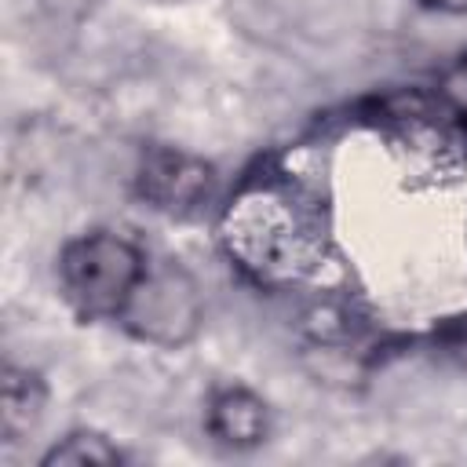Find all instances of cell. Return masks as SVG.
Listing matches in <instances>:
<instances>
[{"instance_id":"1","label":"cell","mask_w":467,"mask_h":467,"mask_svg":"<svg viewBox=\"0 0 467 467\" xmlns=\"http://www.w3.org/2000/svg\"><path fill=\"white\" fill-rule=\"evenodd\" d=\"M223 244L255 281L277 285L299 277L317 248L321 226L314 208L285 182L244 186L223 212Z\"/></svg>"},{"instance_id":"2","label":"cell","mask_w":467,"mask_h":467,"mask_svg":"<svg viewBox=\"0 0 467 467\" xmlns=\"http://www.w3.org/2000/svg\"><path fill=\"white\" fill-rule=\"evenodd\" d=\"M142 248L117 230H88L58 252V285L66 303L88 321H117L146 274Z\"/></svg>"},{"instance_id":"3","label":"cell","mask_w":467,"mask_h":467,"mask_svg":"<svg viewBox=\"0 0 467 467\" xmlns=\"http://www.w3.org/2000/svg\"><path fill=\"white\" fill-rule=\"evenodd\" d=\"M117 321L139 343H150L161 350H179V347L193 343L204 325L201 285L179 263H150Z\"/></svg>"},{"instance_id":"4","label":"cell","mask_w":467,"mask_h":467,"mask_svg":"<svg viewBox=\"0 0 467 467\" xmlns=\"http://www.w3.org/2000/svg\"><path fill=\"white\" fill-rule=\"evenodd\" d=\"M219 175L204 157L175 146H150L135 171V193L164 215H197L215 197Z\"/></svg>"},{"instance_id":"5","label":"cell","mask_w":467,"mask_h":467,"mask_svg":"<svg viewBox=\"0 0 467 467\" xmlns=\"http://www.w3.org/2000/svg\"><path fill=\"white\" fill-rule=\"evenodd\" d=\"M204 431L215 445L230 452H248L270 438V409L255 390L241 383H226V387H215L208 398Z\"/></svg>"},{"instance_id":"6","label":"cell","mask_w":467,"mask_h":467,"mask_svg":"<svg viewBox=\"0 0 467 467\" xmlns=\"http://www.w3.org/2000/svg\"><path fill=\"white\" fill-rule=\"evenodd\" d=\"M47 405V387L33 368H18L7 365L4 368V398H0V431L4 441L15 445L22 441V434H29Z\"/></svg>"},{"instance_id":"7","label":"cell","mask_w":467,"mask_h":467,"mask_svg":"<svg viewBox=\"0 0 467 467\" xmlns=\"http://www.w3.org/2000/svg\"><path fill=\"white\" fill-rule=\"evenodd\" d=\"M124 452L117 449V441L95 427H77L69 434H62L44 456L40 467H113L120 463Z\"/></svg>"},{"instance_id":"8","label":"cell","mask_w":467,"mask_h":467,"mask_svg":"<svg viewBox=\"0 0 467 467\" xmlns=\"http://www.w3.org/2000/svg\"><path fill=\"white\" fill-rule=\"evenodd\" d=\"M420 4L441 15H467V0H420Z\"/></svg>"}]
</instances>
